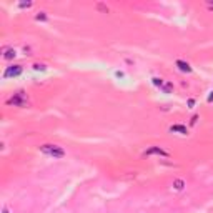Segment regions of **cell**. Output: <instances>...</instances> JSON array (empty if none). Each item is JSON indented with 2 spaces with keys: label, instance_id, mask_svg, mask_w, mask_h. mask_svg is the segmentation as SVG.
<instances>
[{
  "label": "cell",
  "instance_id": "6da1fadb",
  "mask_svg": "<svg viewBox=\"0 0 213 213\" xmlns=\"http://www.w3.org/2000/svg\"><path fill=\"white\" fill-rule=\"evenodd\" d=\"M40 151L45 153L47 157H53V158H63L65 157V150L58 145H42Z\"/></svg>",
  "mask_w": 213,
  "mask_h": 213
},
{
  "label": "cell",
  "instance_id": "7a4b0ae2",
  "mask_svg": "<svg viewBox=\"0 0 213 213\" xmlns=\"http://www.w3.org/2000/svg\"><path fill=\"white\" fill-rule=\"evenodd\" d=\"M9 103H12L15 106H27L28 100H27V95L24 92H17V93H13V97L9 100Z\"/></svg>",
  "mask_w": 213,
  "mask_h": 213
},
{
  "label": "cell",
  "instance_id": "3957f363",
  "mask_svg": "<svg viewBox=\"0 0 213 213\" xmlns=\"http://www.w3.org/2000/svg\"><path fill=\"white\" fill-rule=\"evenodd\" d=\"M20 73H22V67L20 65H12V67H9L5 70L3 77H5V78H9V77H18Z\"/></svg>",
  "mask_w": 213,
  "mask_h": 213
},
{
  "label": "cell",
  "instance_id": "277c9868",
  "mask_svg": "<svg viewBox=\"0 0 213 213\" xmlns=\"http://www.w3.org/2000/svg\"><path fill=\"white\" fill-rule=\"evenodd\" d=\"M145 155H147V157H150V155H162V157H168V153H166L165 150H162L160 147H151L150 150L145 151Z\"/></svg>",
  "mask_w": 213,
  "mask_h": 213
},
{
  "label": "cell",
  "instance_id": "5b68a950",
  "mask_svg": "<svg viewBox=\"0 0 213 213\" xmlns=\"http://www.w3.org/2000/svg\"><path fill=\"white\" fill-rule=\"evenodd\" d=\"M3 58L5 60H12V58H15V55H17V52L13 50V48H3Z\"/></svg>",
  "mask_w": 213,
  "mask_h": 213
},
{
  "label": "cell",
  "instance_id": "8992f818",
  "mask_svg": "<svg viewBox=\"0 0 213 213\" xmlns=\"http://www.w3.org/2000/svg\"><path fill=\"white\" fill-rule=\"evenodd\" d=\"M177 67L180 68L181 72H188V73L192 72V67H190L186 62H183V60H177Z\"/></svg>",
  "mask_w": 213,
  "mask_h": 213
},
{
  "label": "cell",
  "instance_id": "52a82bcc",
  "mask_svg": "<svg viewBox=\"0 0 213 213\" xmlns=\"http://www.w3.org/2000/svg\"><path fill=\"white\" fill-rule=\"evenodd\" d=\"M173 188L177 190V192H181V190L185 188V181L181 180V178H177V180H173Z\"/></svg>",
  "mask_w": 213,
  "mask_h": 213
},
{
  "label": "cell",
  "instance_id": "ba28073f",
  "mask_svg": "<svg viewBox=\"0 0 213 213\" xmlns=\"http://www.w3.org/2000/svg\"><path fill=\"white\" fill-rule=\"evenodd\" d=\"M170 130H172V132H178V133H181V135H186V128L181 127V125H173Z\"/></svg>",
  "mask_w": 213,
  "mask_h": 213
},
{
  "label": "cell",
  "instance_id": "9c48e42d",
  "mask_svg": "<svg viewBox=\"0 0 213 213\" xmlns=\"http://www.w3.org/2000/svg\"><path fill=\"white\" fill-rule=\"evenodd\" d=\"M160 88H162L165 93H170V92H172V88H173V87H172V83H165V82H163V85L160 87Z\"/></svg>",
  "mask_w": 213,
  "mask_h": 213
},
{
  "label": "cell",
  "instance_id": "30bf717a",
  "mask_svg": "<svg viewBox=\"0 0 213 213\" xmlns=\"http://www.w3.org/2000/svg\"><path fill=\"white\" fill-rule=\"evenodd\" d=\"M35 20H39V22H45V20H47V15H45V12H40L39 15H35Z\"/></svg>",
  "mask_w": 213,
  "mask_h": 213
},
{
  "label": "cell",
  "instance_id": "8fae6325",
  "mask_svg": "<svg viewBox=\"0 0 213 213\" xmlns=\"http://www.w3.org/2000/svg\"><path fill=\"white\" fill-rule=\"evenodd\" d=\"M153 83H155L157 87H162V85H163V78H158V77H155V78H153Z\"/></svg>",
  "mask_w": 213,
  "mask_h": 213
},
{
  "label": "cell",
  "instance_id": "7c38bea8",
  "mask_svg": "<svg viewBox=\"0 0 213 213\" xmlns=\"http://www.w3.org/2000/svg\"><path fill=\"white\" fill-rule=\"evenodd\" d=\"M20 9H28V7H32V2H24V3H20Z\"/></svg>",
  "mask_w": 213,
  "mask_h": 213
},
{
  "label": "cell",
  "instance_id": "4fadbf2b",
  "mask_svg": "<svg viewBox=\"0 0 213 213\" xmlns=\"http://www.w3.org/2000/svg\"><path fill=\"white\" fill-rule=\"evenodd\" d=\"M33 70H45V65H42V63H35V65H33Z\"/></svg>",
  "mask_w": 213,
  "mask_h": 213
},
{
  "label": "cell",
  "instance_id": "5bb4252c",
  "mask_svg": "<svg viewBox=\"0 0 213 213\" xmlns=\"http://www.w3.org/2000/svg\"><path fill=\"white\" fill-rule=\"evenodd\" d=\"M196 120H198V117H193V118H192V125H195Z\"/></svg>",
  "mask_w": 213,
  "mask_h": 213
},
{
  "label": "cell",
  "instance_id": "9a60e30c",
  "mask_svg": "<svg viewBox=\"0 0 213 213\" xmlns=\"http://www.w3.org/2000/svg\"><path fill=\"white\" fill-rule=\"evenodd\" d=\"M2 213H9V208L5 207V208H3V211H2Z\"/></svg>",
  "mask_w": 213,
  "mask_h": 213
},
{
  "label": "cell",
  "instance_id": "2e32d148",
  "mask_svg": "<svg viewBox=\"0 0 213 213\" xmlns=\"http://www.w3.org/2000/svg\"><path fill=\"white\" fill-rule=\"evenodd\" d=\"M208 102H213V95H210V97H208Z\"/></svg>",
  "mask_w": 213,
  "mask_h": 213
},
{
  "label": "cell",
  "instance_id": "e0dca14e",
  "mask_svg": "<svg viewBox=\"0 0 213 213\" xmlns=\"http://www.w3.org/2000/svg\"><path fill=\"white\" fill-rule=\"evenodd\" d=\"M208 9H213V3H208Z\"/></svg>",
  "mask_w": 213,
  "mask_h": 213
}]
</instances>
